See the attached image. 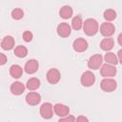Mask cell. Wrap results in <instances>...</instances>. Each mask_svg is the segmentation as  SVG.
I'll list each match as a JSON object with an SVG mask.
<instances>
[{
	"label": "cell",
	"instance_id": "9c48e42d",
	"mask_svg": "<svg viewBox=\"0 0 122 122\" xmlns=\"http://www.w3.org/2000/svg\"><path fill=\"white\" fill-rule=\"evenodd\" d=\"M89 47V44L87 42L86 39L84 38H76L74 41H73V44H72V48L75 51L77 52H83L85 51Z\"/></svg>",
	"mask_w": 122,
	"mask_h": 122
},
{
	"label": "cell",
	"instance_id": "7a4b0ae2",
	"mask_svg": "<svg viewBox=\"0 0 122 122\" xmlns=\"http://www.w3.org/2000/svg\"><path fill=\"white\" fill-rule=\"evenodd\" d=\"M117 87V83L112 78H104L100 82V88L102 91L106 92H113Z\"/></svg>",
	"mask_w": 122,
	"mask_h": 122
},
{
	"label": "cell",
	"instance_id": "9a60e30c",
	"mask_svg": "<svg viewBox=\"0 0 122 122\" xmlns=\"http://www.w3.org/2000/svg\"><path fill=\"white\" fill-rule=\"evenodd\" d=\"M25 88H26V87H25V85H24L22 82H20V81H15V82H13V83L10 85V92H11L12 94H14V95H20V94H22V93L24 92Z\"/></svg>",
	"mask_w": 122,
	"mask_h": 122
},
{
	"label": "cell",
	"instance_id": "cb8c5ba5",
	"mask_svg": "<svg viewBox=\"0 0 122 122\" xmlns=\"http://www.w3.org/2000/svg\"><path fill=\"white\" fill-rule=\"evenodd\" d=\"M11 17L14 20H20L24 17V10L20 8H15L11 11Z\"/></svg>",
	"mask_w": 122,
	"mask_h": 122
},
{
	"label": "cell",
	"instance_id": "4fadbf2b",
	"mask_svg": "<svg viewBox=\"0 0 122 122\" xmlns=\"http://www.w3.org/2000/svg\"><path fill=\"white\" fill-rule=\"evenodd\" d=\"M57 34L61 37H68L71 32V28L68 23H60L56 29Z\"/></svg>",
	"mask_w": 122,
	"mask_h": 122
},
{
	"label": "cell",
	"instance_id": "484cf974",
	"mask_svg": "<svg viewBox=\"0 0 122 122\" xmlns=\"http://www.w3.org/2000/svg\"><path fill=\"white\" fill-rule=\"evenodd\" d=\"M58 122H75V117L73 115H67L65 117H61Z\"/></svg>",
	"mask_w": 122,
	"mask_h": 122
},
{
	"label": "cell",
	"instance_id": "f1b7e54d",
	"mask_svg": "<svg viewBox=\"0 0 122 122\" xmlns=\"http://www.w3.org/2000/svg\"><path fill=\"white\" fill-rule=\"evenodd\" d=\"M117 58H118V62L122 65V49L118 51V52H117Z\"/></svg>",
	"mask_w": 122,
	"mask_h": 122
},
{
	"label": "cell",
	"instance_id": "ffe728a7",
	"mask_svg": "<svg viewBox=\"0 0 122 122\" xmlns=\"http://www.w3.org/2000/svg\"><path fill=\"white\" fill-rule=\"evenodd\" d=\"M104 59L106 61V64H110V65H112V66H115L118 63L117 55L113 52H111V51H109L105 54Z\"/></svg>",
	"mask_w": 122,
	"mask_h": 122
},
{
	"label": "cell",
	"instance_id": "30bf717a",
	"mask_svg": "<svg viewBox=\"0 0 122 122\" xmlns=\"http://www.w3.org/2000/svg\"><path fill=\"white\" fill-rule=\"evenodd\" d=\"M39 68V63L36 59H30L26 62L24 70L28 74H33L37 71Z\"/></svg>",
	"mask_w": 122,
	"mask_h": 122
},
{
	"label": "cell",
	"instance_id": "ac0fdd59",
	"mask_svg": "<svg viewBox=\"0 0 122 122\" xmlns=\"http://www.w3.org/2000/svg\"><path fill=\"white\" fill-rule=\"evenodd\" d=\"M72 12H73L72 8L71 6H69V5H65L60 9L59 15L63 19H69V18H71L72 16Z\"/></svg>",
	"mask_w": 122,
	"mask_h": 122
},
{
	"label": "cell",
	"instance_id": "7402d4cb",
	"mask_svg": "<svg viewBox=\"0 0 122 122\" xmlns=\"http://www.w3.org/2000/svg\"><path fill=\"white\" fill-rule=\"evenodd\" d=\"M14 54H15V56H17L19 58L26 57L28 55V49L25 46L19 45L14 49Z\"/></svg>",
	"mask_w": 122,
	"mask_h": 122
},
{
	"label": "cell",
	"instance_id": "603a6c76",
	"mask_svg": "<svg viewBox=\"0 0 122 122\" xmlns=\"http://www.w3.org/2000/svg\"><path fill=\"white\" fill-rule=\"evenodd\" d=\"M104 18L107 20V21H112L116 18V11L112 9H109V10H106L104 11V14H103Z\"/></svg>",
	"mask_w": 122,
	"mask_h": 122
},
{
	"label": "cell",
	"instance_id": "4316f807",
	"mask_svg": "<svg viewBox=\"0 0 122 122\" xmlns=\"http://www.w3.org/2000/svg\"><path fill=\"white\" fill-rule=\"evenodd\" d=\"M75 122H89V119L84 115H79L75 119Z\"/></svg>",
	"mask_w": 122,
	"mask_h": 122
},
{
	"label": "cell",
	"instance_id": "44dd1931",
	"mask_svg": "<svg viewBox=\"0 0 122 122\" xmlns=\"http://www.w3.org/2000/svg\"><path fill=\"white\" fill-rule=\"evenodd\" d=\"M83 20H82V17L80 15H76L72 18L71 20V27L73 30H80L81 28H83Z\"/></svg>",
	"mask_w": 122,
	"mask_h": 122
},
{
	"label": "cell",
	"instance_id": "f546056e",
	"mask_svg": "<svg viewBox=\"0 0 122 122\" xmlns=\"http://www.w3.org/2000/svg\"><path fill=\"white\" fill-rule=\"evenodd\" d=\"M117 42H118V44L122 47V32L119 33V35L117 36Z\"/></svg>",
	"mask_w": 122,
	"mask_h": 122
},
{
	"label": "cell",
	"instance_id": "3957f363",
	"mask_svg": "<svg viewBox=\"0 0 122 122\" xmlns=\"http://www.w3.org/2000/svg\"><path fill=\"white\" fill-rule=\"evenodd\" d=\"M81 85L84 87H91L95 82V75L91 71H86L82 73L80 77Z\"/></svg>",
	"mask_w": 122,
	"mask_h": 122
},
{
	"label": "cell",
	"instance_id": "d6986e66",
	"mask_svg": "<svg viewBox=\"0 0 122 122\" xmlns=\"http://www.w3.org/2000/svg\"><path fill=\"white\" fill-rule=\"evenodd\" d=\"M39 87H40V80H39L38 78H36V77H31V78H30V79L27 81V83H26V88H27L29 91H30V92L37 90Z\"/></svg>",
	"mask_w": 122,
	"mask_h": 122
},
{
	"label": "cell",
	"instance_id": "52a82bcc",
	"mask_svg": "<svg viewBox=\"0 0 122 122\" xmlns=\"http://www.w3.org/2000/svg\"><path fill=\"white\" fill-rule=\"evenodd\" d=\"M46 76H47L48 82H49L50 84L54 85V84H56V83L59 82V80H60V78H61V73H60V71H59L58 69H56V68H51V69H50V70L48 71Z\"/></svg>",
	"mask_w": 122,
	"mask_h": 122
},
{
	"label": "cell",
	"instance_id": "e0dca14e",
	"mask_svg": "<svg viewBox=\"0 0 122 122\" xmlns=\"http://www.w3.org/2000/svg\"><path fill=\"white\" fill-rule=\"evenodd\" d=\"M22 73H23V69L21 66L17 65V64H14V65H11L10 68V74L11 77L15 78V79H18L22 76Z\"/></svg>",
	"mask_w": 122,
	"mask_h": 122
},
{
	"label": "cell",
	"instance_id": "5b68a950",
	"mask_svg": "<svg viewBox=\"0 0 122 122\" xmlns=\"http://www.w3.org/2000/svg\"><path fill=\"white\" fill-rule=\"evenodd\" d=\"M117 72V70L114 66L110 65V64H104L101 66L100 69V74L104 77V78H112L113 76H115Z\"/></svg>",
	"mask_w": 122,
	"mask_h": 122
},
{
	"label": "cell",
	"instance_id": "ba28073f",
	"mask_svg": "<svg viewBox=\"0 0 122 122\" xmlns=\"http://www.w3.org/2000/svg\"><path fill=\"white\" fill-rule=\"evenodd\" d=\"M103 62V57L101 54H93L90 57L88 61V67L92 70H98Z\"/></svg>",
	"mask_w": 122,
	"mask_h": 122
},
{
	"label": "cell",
	"instance_id": "7c38bea8",
	"mask_svg": "<svg viewBox=\"0 0 122 122\" xmlns=\"http://www.w3.org/2000/svg\"><path fill=\"white\" fill-rule=\"evenodd\" d=\"M53 112L56 115L60 116V117H65L67 115H69L70 113V108L64 104L61 103H56L53 106Z\"/></svg>",
	"mask_w": 122,
	"mask_h": 122
},
{
	"label": "cell",
	"instance_id": "6da1fadb",
	"mask_svg": "<svg viewBox=\"0 0 122 122\" xmlns=\"http://www.w3.org/2000/svg\"><path fill=\"white\" fill-rule=\"evenodd\" d=\"M99 30L98 22L93 18H88L83 23V30L89 36H93Z\"/></svg>",
	"mask_w": 122,
	"mask_h": 122
},
{
	"label": "cell",
	"instance_id": "277c9868",
	"mask_svg": "<svg viewBox=\"0 0 122 122\" xmlns=\"http://www.w3.org/2000/svg\"><path fill=\"white\" fill-rule=\"evenodd\" d=\"M40 115L44 119H51L53 115V106L50 102H45L40 107Z\"/></svg>",
	"mask_w": 122,
	"mask_h": 122
},
{
	"label": "cell",
	"instance_id": "2e32d148",
	"mask_svg": "<svg viewBox=\"0 0 122 122\" xmlns=\"http://www.w3.org/2000/svg\"><path fill=\"white\" fill-rule=\"evenodd\" d=\"M114 46V40L112 37H107L101 40L100 42V48L101 50L105 51H111Z\"/></svg>",
	"mask_w": 122,
	"mask_h": 122
},
{
	"label": "cell",
	"instance_id": "5bb4252c",
	"mask_svg": "<svg viewBox=\"0 0 122 122\" xmlns=\"http://www.w3.org/2000/svg\"><path fill=\"white\" fill-rule=\"evenodd\" d=\"M14 44H15L14 38L11 35H7L1 41V48L5 51H10V50L13 49Z\"/></svg>",
	"mask_w": 122,
	"mask_h": 122
},
{
	"label": "cell",
	"instance_id": "8fae6325",
	"mask_svg": "<svg viewBox=\"0 0 122 122\" xmlns=\"http://www.w3.org/2000/svg\"><path fill=\"white\" fill-rule=\"evenodd\" d=\"M25 100H26V102H27L28 105H30V106H35V105H38L40 103V101H41V95L38 92H29L26 95Z\"/></svg>",
	"mask_w": 122,
	"mask_h": 122
},
{
	"label": "cell",
	"instance_id": "d4e9b609",
	"mask_svg": "<svg viewBox=\"0 0 122 122\" xmlns=\"http://www.w3.org/2000/svg\"><path fill=\"white\" fill-rule=\"evenodd\" d=\"M32 37H33V35H32V33L30 30H26V31L23 32V39H24V41L30 42L32 40Z\"/></svg>",
	"mask_w": 122,
	"mask_h": 122
},
{
	"label": "cell",
	"instance_id": "8992f818",
	"mask_svg": "<svg viewBox=\"0 0 122 122\" xmlns=\"http://www.w3.org/2000/svg\"><path fill=\"white\" fill-rule=\"evenodd\" d=\"M100 33L104 36V37H111L114 31H115V27L112 23H110V22H104L101 24L100 26Z\"/></svg>",
	"mask_w": 122,
	"mask_h": 122
},
{
	"label": "cell",
	"instance_id": "83f0119b",
	"mask_svg": "<svg viewBox=\"0 0 122 122\" xmlns=\"http://www.w3.org/2000/svg\"><path fill=\"white\" fill-rule=\"evenodd\" d=\"M7 62V56L4 53H0V65L3 66Z\"/></svg>",
	"mask_w": 122,
	"mask_h": 122
}]
</instances>
